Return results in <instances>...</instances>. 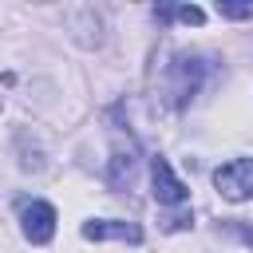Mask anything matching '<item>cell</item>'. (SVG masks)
<instances>
[{
    "label": "cell",
    "instance_id": "obj_7",
    "mask_svg": "<svg viewBox=\"0 0 253 253\" xmlns=\"http://www.w3.org/2000/svg\"><path fill=\"white\" fill-rule=\"evenodd\" d=\"M154 16H158V20H182V24H194V28L206 24V12L194 8V4H178V8H174V4H158Z\"/></svg>",
    "mask_w": 253,
    "mask_h": 253
},
{
    "label": "cell",
    "instance_id": "obj_8",
    "mask_svg": "<svg viewBox=\"0 0 253 253\" xmlns=\"http://www.w3.org/2000/svg\"><path fill=\"white\" fill-rule=\"evenodd\" d=\"M217 12H221L225 20H249V16H253V4H233V0H221V4H217Z\"/></svg>",
    "mask_w": 253,
    "mask_h": 253
},
{
    "label": "cell",
    "instance_id": "obj_6",
    "mask_svg": "<svg viewBox=\"0 0 253 253\" xmlns=\"http://www.w3.org/2000/svg\"><path fill=\"white\" fill-rule=\"evenodd\" d=\"M134 170H138V146H134V142H130L126 150L115 146V154H111V170H107V182H111L115 190H123V186L134 182Z\"/></svg>",
    "mask_w": 253,
    "mask_h": 253
},
{
    "label": "cell",
    "instance_id": "obj_2",
    "mask_svg": "<svg viewBox=\"0 0 253 253\" xmlns=\"http://www.w3.org/2000/svg\"><path fill=\"white\" fill-rule=\"evenodd\" d=\"M213 186L225 202H245L253 198V158H233L213 170Z\"/></svg>",
    "mask_w": 253,
    "mask_h": 253
},
{
    "label": "cell",
    "instance_id": "obj_5",
    "mask_svg": "<svg viewBox=\"0 0 253 253\" xmlns=\"http://www.w3.org/2000/svg\"><path fill=\"white\" fill-rule=\"evenodd\" d=\"M83 237H91V241H142V229L134 221L95 217V221H83Z\"/></svg>",
    "mask_w": 253,
    "mask_h": 253
},
{
    "label": "cell",
    "instance_id": "obj_3",
    "mask_svg": "<svg viewBox=\"0 0 253 253\" xmlns=\"http://www.w3.org/2000/svg\"><path fill=\"white\" fill-rule=\"evenodd\" d=\"M150 186H154V202H158V206H182V202L190 198L186 182L170 170V162H166L162 154L150 158Z\"/></svg>",
    "mask_w": 253,
    "mask_h": 253
},
{
    "label": "cell",
    "instance_id": "obj_1",
    "mask_svg": "<svg viewBox=\"0 0 253 253\" xmlns=\"http://www.w3.org/2000/svg\"><path fill=\"white\" fill-rule=\"evenodd\" d=\"M206 79V59L202 55H174V63H166V83H162V99L182 111L190 107V99L202 91Z\"/></svg>",
    "mask_w": 253,
    "mask_h": 253
},
{
    "label": "cell",
    "instance_id": "obj_4",
    "mask_svg": "<svg viewBox=\"0 0 253 253\" xmlns=\"http://www.w3.org/2000/svg\"><path fill=\"white\" fill-rule=\"evenodd\" d=\"M20 221L32 245H47L55 237V210L47 202H20Z\"/></svg>",
    "mask_w": 253,
    "mask_h": 253
},
{
    "label": "cell",
    "instance_id": "obj_9",
    "mask_svg": "<svg viewBox=\"0 0 253 253\" xmlns=\"http://www.w3.org/2000/svg\"><path fill=\"white\" fill-rule=\"evenodd\" d=\"M221 229H225V233H233V237H241V241H249V245H253V225H241V221H225V225H221Z\"/></svg>",
    "mask_w": 253,
    "mask_h": 253
}]
</instances>
